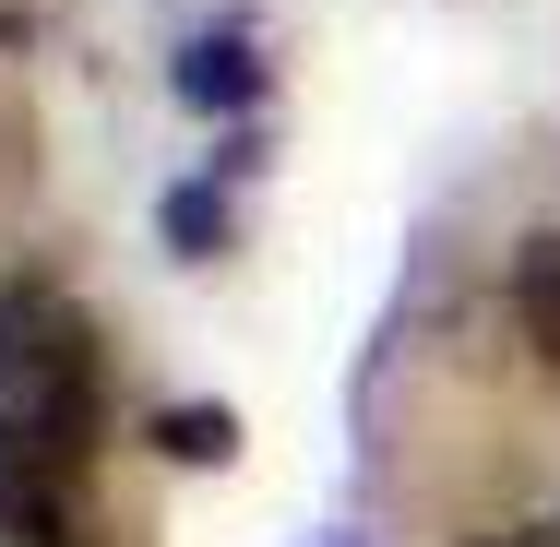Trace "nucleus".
I'll return each instance as SVG.
<instances>
[{"label": "nucleus", "mask_w": 560, "mask_h": 547, "mask_svg": "<svg viewBox=\"0 0 560 547\" xmlns=\"http://www.w3.org/2000/svg\"><path fill=\"white\" fill-rule=\"evenodd\" d=\"M96 440H108V357L84 298L12 274L0 286V536L12 547H72Z\"/></svg>", "instance_id": "f257e3e1"}, {"label": "nucleus", "mask_w": 560, "mask_h": 547, "mask_svg": "<svg viewBox=\"0 0 560 547\" xmlns=\"http://www.w3.org/2000/svg\"><path fill=\"white\" fill-rule=\"evenodd\" d=\"M12 36H24V24H12V0H0V48H12Z\"/></svg>", "instance_id": "0eeeda50"}, {"label": "nucleus", "mask_w": 560, "mask_h": 547, "mask_svg": "<svg viewBox=\"0 0 560 547\" xmlns=\"http://www.w3.org/2000/svg\"><path fill=\"white\" fill-rule=\"evenodd\" d=\"M155 440H167V464H238V417L226 405H167Z\"/></svg>", "instance_id": "20e7f679"}, {"label": "nucleus", "mask_w": 560, "mask_h": 547, "mask_svg": "<svg viewBox=\"0 0 560 547\" xmlns=\"http://www.w3.org/2000/svg\"><path fill=\"white\" fill-rule=\"evenodd\" d=\"M179 108H203V119H238V108H262V60H250V24H203L191 48H179Z\"/></svg>", "instance_id": "f03ea898"}, {"label": "nucleus", "mask_w": 560, "mask_h": 547, "mask_svg": "<svg viewBox=\"0 0 560 547\" xmlns=\"http://www.w3.org/2000/svg\"><path fill=\"white\" fill-rule=\"evenodd\" d=\"M513 547H560V524H525V536H513Z\"/></svg>", "instance_id": "423d86ee"}, {"label": "nucleus", "mask_w": 560, "mask_h": 547, "mask_svg": "<svg viewBox=\"0 0 560 547\" xmlns=\"http://www.w3.org/2000/svg\"><path fill=\"white\" fill-rule=\"evenodd\" d=\"M513 322H525V345L560 369V238H525V262H513Z\"/></svg>", "instance_id": "7ed1b4c3"}, {"label": "nucleus", "mask_w": 560, "mask_h": 547, "mask_svg": "<svg viewBox=\"0 0 560 547\" xmlns=\"http://www.w3.org/2000/svg\"><path fill=\"white\" fill-rule=\"evenodd\" d=\"M167 238H179V262H215L226 250V203L215 191H167Z\"/></svg>", "instance_id": "39448f33"}]
</instances>
